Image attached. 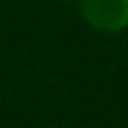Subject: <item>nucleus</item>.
<instances>
[{
	"label": "nucleus",
	"instance_id": "nucleus-1",
	"mask_svg": "<svg viewBox=\"0 0 128 128\" xmlns=\"http://www.w3.org/2000/svg\"><path fill=\"white\" fill-rule=\"evenodd\" d=\"M83 23L103 35H120L128 30V0H78Z\"/></svg>",
	"mask_w": 128,
	"mask_h": 128
}]
</instances>
